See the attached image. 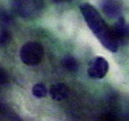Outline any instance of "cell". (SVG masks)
Segmentation results:
<instances>
[{
  "mask_svg": "<svg viewBox=\"0 0 129 121\" xmlns=\"http://www.w3.org/2000/svg\"><path fill=\"white\" fill-rule=\"evenodd\" d=\"M11 40V35L8 30H3L0 31V45H6Z\"/></svg>",
  "mask_w": 129,
  "mask_h": 121,
  "instance_id": "obj_10",
  "label": "cell"
},
{
  "mask_svg": "<svg viewBox=\"0 0 129 121\" xmlns=\"http://www.w3.org/2000/svg\"><path fill=\"white\" fill-rule=\"evenodd\" d=\"M126 36L129 38V25L126 26Z\"/></svg>",
  "mask_w": 129,
  "mask_h": 121,
  "instance_id": "obj_13",
  "label": "cell"
},
{
  "mask_svg": "<svg viewBox=\"0 0 129 121\" xmlns=\"http://www.w3.org/2000/svg\"><path fill=\"white\" fill-rule=\"evenodd\" d=\"M14 4L17 14L25 19L36 18L44 9V3L40 0L16 1Z\"/></svg>",
  "mask_w": 129,
  "mask_h": 121,
  "instance_id": "obj_3",
  "label": "cell"
},
{
  "mask_svg": "<svg viewBox=\"0 0 129 121\" xmlns=\"http://www.w3.org/2000/svg\"><path fill=\"white\" fill-rule=\"evenodd\" d=\"M101 9L106 15L111 19L120 17L121 13V7L120 4L116 1H112V0H107V1L102 2Z\"/></svg>",
  "mask_w": 129,
  "mask_h": 121,
  "instance_id": "obj_5",
  "label": "cell"
},
{
  "mask_svg": "<svg viewBox=\"0 0 129 121\" xmlns=\"http://www.w3.org/2000/svg\"><path fill=\"white\" fill-rule=\"evenodd\" d=\"M50 95L56 101H62L69 95V88L63 83H57L50 88Z\"/></svg>",
  "mask_w": 129,
  "mask_h": 121,
  "instance_id": "obj_6",
  "label": "cell"
},
{
  "mask_svg": "<svg viewBox=\"0 0 129 121\" xmlns=\"http://www.w3.org/2000/svg\"><path fill=\"white\" fill-rule=\"evenodd\" d=\"M79 8L87 25L101 44L111 52L117 51L118 43L113 35L112 29L106 25L96 9L87 3L82 4Z\"/></svg>",
  "mask_w": 129,
  "mask_h": 121,
  "instance_id": "obj_1",
  "label": "cell"
},
{
  "mask_svg": "<svg viewBox=\"0 0 129 121\" xmlns=\"http://www.w3.org/2000/svg\"><path fill=\"white\" fill-rule=\"evenodd\" d=\"M8 82V77L6 72L0 67V84H4Z\"/></svg>",
  "mask_w": 129,
  "mask_h": 121,
  "instance_id": "obj_12",
  "label": "cell"
},
{
  "mask_svg": "<svg viewBox=\"0 0 129 121\" xmlns=\"http://www.w3.org/2000/svg\"><path fill=\"white\" fill-rule=\"evenodd\" d=\"M109 69V64L103 57H97L92 62L88 70L89 76L92 78L100 79L106 76Z\"/></svg>",
  "mask_w": 129,
  "mask_h": 121,
  "instance_id": "obj_4",
  "label": "cell"
},
{
  "mask_svg": "<svg viewBox=\"0 0 129 121\" xmlns=\"http://www.w3.org/2000/svg\"><path fill=\"white\" fill-rule=\"evenodd\" d=\"M10 20V17L5 11L4 10H0V21L3 22L4 24H7L9 22Z\"/></svg>",
  "mask_w": 129,
  "mask_h": 121,
  "instance_id": "obj_11",
  "label": "cell"
},
{
  "mask_svg": "<svg viewBox=\"0 0 129 121\" xmlns=\"http://www.w3.org/2000/svg\"><path fill=\"white\" fill-rule=\"evenodd\" d=\"M32 93L38 98H44L47 95V88L42 83H36L32 88Z\"/></svg>",
  "mask_w": 129,
  "mask_h": 121,
  "instance_id": "obj_9",
  "label": "cell"
},
{
  "mask_svg": "<svg viewBox=\"0 0 129 121\" xmlns=\"http://www.w3.org/2000/svg\"><path fill=\"white\" fill-rule=\"evenodd\" d=\"M44 55L42 45L38 42L30 41L25 43L20 50V58L28 66H35L41 62Z\"/></svg>",
  "mask_w": 129,
  "mask_h": 121,
  "instance_id": "obj_2",
  "label": "cell"
},
{
  "mask_svg": "<svg viewBox=\"0 0 129 121\" xmlns=\"http://www.w3.org/2000/svg\"><path fill=\"white\" fill-rule=\"evenodd\" d=\"M126 26L127 25H126L124 19L120 17L118 21L116 22L115 26L112 29L113 35L115 37L116 40L117 41V43L124 41L125 38L127 37L126 36Z\"/></svg>",
  "mask_w": 129,
  "mask_h": 121,
  "instance_id": "obj_7",
  "label": "cell"
},
{
  "mask_svg": "<svg viewBox=\"0 0 129 121\" xmlns=\"http://www.w3.org/2000/svg\"><path fill=\"white\" fill-rule=\"evenodd\" d=\"M62 66L66 68L68 71L75 72L79 69V64L77 60L71 55H67L62 59Z\"/></svg>",
  "mask_w": 129,
  "mask_h": 121,
  "instance_id": "obj_8",
  "label": "cell"
}]
</instances>
